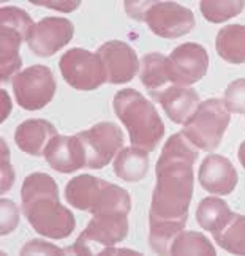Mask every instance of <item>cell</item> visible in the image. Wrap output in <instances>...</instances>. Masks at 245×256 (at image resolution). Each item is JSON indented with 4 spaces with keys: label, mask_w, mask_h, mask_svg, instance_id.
Instances as JSON below:
<instances>
[{
    "label": "cell",
    "mask_w": 245,
    "mask_h": 256,
    "mask_svg": "<svg viewBox=\"0 0 245 256\" xmlns=\"http://www.w3.org/2000/svg\"><path fill=\"white\" fill-rule=\"evenodd\" d=\"M27 42L28 36L19 28L0 24V80L2 82L14 78L22 65L19 48L22 42Z\"/></svg>",
    "instance_id": "obj_17"
},
{
    "label": "cell",
    "mask_w": 245,
    "mask_h": 256,
    "mask_svg": "<svg viewBox=\"0 0 245 256\" xmlns=\"http://www.w3.org/2000/svg\"><path fill=\"white\" fill-rule=\"evenodd\" d=\"M52 72L44 65L26 68L13 78V92L18 104L27 111H36L51 103L56 94Z\"/></svg>",
    "instance_id": "obj_7"
},
{
    "label": "cell",
    "mask_w": 245,
    "mask_h": 256,
    "mask_svg": "<svg viewBox=\"0 0 245 256\" xmlns=\"http://www.w3.org/2000/svg\"><path fill=\"white\" fill-rule=\"evenodd\" d=\"M170 254H209L215 256L214 245L204 234L194 231H182L171 245Z\"/></svg>",
    "instance_id": "obj_24"
},
{
    "label": "cell",
    "mask_w": 245,
    "mask_h": 256,
    "mask_svg": "<svg viewBox=\"0 0 245 256\" xmlns=\"http://www.w3.org/2000/svg\"><path fill=\"white\" fill-rule=\"evenodd\" d=\"M44 158L58 172H73L87 166V155L81 140L74 136H54L44 150Z\"/></svg>",
    "instance_id": "obj_13"
},
{
    "label": "cell",
    "mask_w": 245,
    "mask_h": 256,
    "mask_svg": "<svg viewBox=\"0 0 245 256\" xmlns=\"http://www.w3.org/2000/svg\"><path fill=\"white\" fill-rule=\"evenodd\" d=\"M112 108L130 134L134 147L154 152L164 134V124L156 108L134 88H124L114 96Z\"/></svg>",
    "instance_id": "obj_3"
},
{
    "label": "cell",
    "mask_w": 245,
    "mask_h": 256,
    "mask_svg": "<svg viewBox=\"0 0 245 256\" xmlns=\"http://www.w3.org/2000/svg\"><path fill=\"white\" fill-rule=\"evenodd\" d=\"M230 120L231 116L224 102L209 98L201 102L194 114L184 124L182 134L198 149L214 152L220 146Z\"/></svg>",
    "instance_id": "obj_4"
},
{
    "label": "cell",
    "mask_w": 245,
    "mask_h": 256,
    "mask_svg": "<svg viewBox=\"0 0 245 256\" xmlns=\"http://www.w3.org/2000/svg\"><path fill=\"white\" fill-rule=\"evenodd\" d=\"M0 24H6L22 30L27 36H30L34 30V21L24 10L18 6H2L0 8Z\"/></svg>",
    "instance_id": "obj_26"
},
{
    "label": "cell",
    "mask_w": 245,
    "mask_h": 256,
    "mask_svg": "<svg viewBox=\"0 0 245 256\" xmlns=\"http://www.w3.org/2000/svg\"><path fill=\"white\" fill-rule=\"evenodd\" d=\"M98 254H140L138 252H133V250H125V248H111V247H106L103 250H100Z\"/></svg>",
    "instance_id": "obj_33"
},
{
    "label": "cell",
    "mask_w": 245,
    "mask_h": 256,
    "mask_svg": "<svg viewBox=\"0 0 245 256\" xmlns=\"http://www.w3.org/2000/svg\"><path fill=\"white\" fill-rule=\"evenodd\" d=\"M155 102H158L164 112L174 124H185L198 110L201 103L200 95L193 88L185 87H168L164 92L158 95Z\"/></svg>",
    "instance_id": "obj_16"
},
{
    "label": "cell",
    "mask_w": 245,
    "mask_h": 256,
    "mask_svg": "<svg viewBox=\"0 0 245 256\" xmlns=\"http://www.w3.org/2000/svg\"><path fill=\"white\" fill-rule=\"evenodd\" d=\"M152 5V0L150 2H130L126 0L125 2V12L130 18L133 19H138V21H144V14L147 12V8Z\"/></svg>",
    "instance_id": "obj_32"
},
{
    "label": "cell",
    "mask_w": 245,
    "mask_h": 256,
    "mask_svg": "<svg viewBox=\"0 0 245 256\" xmlns=\"http://www.w3.org/2000/svg\"><path fill=\"white\" fill-rule=\"evenodd\" d=\"M73 34L74 26L66 18H44L35 24L27 44L36 56L49 57L70 43Z\"/></svg>",
    "instance_id": "obj_12"
},
{
    "label": "cell",
    "mask_w": 245,
    "mask_h": 256,
    "mask_svg": "<svg viewBox=\"0 0 245 256\" xmlns=\"http://www.w3.org/2000/svg\"><path fill=\"white\" fill-rule=\"evenodd\" d=\"M21 254H66V252L65 248H58L49 242L34 239V240H28L24 245Z\"/></svg>",
    "instance_id": "obj_29"
},
{
    "label": "cell",
    "mask_w": 245,
    "mask_h": 256,
    "mask_svg": "<svg viewBox=\"0 0 245 256\" xmlns=\"http://www.w3.org/2000/svg\"><path fill=\"white\" fill-rule=\"evenodd\" d=\"M212 238L223 250L232 254H245V216L232 214L222 230L212 232Z\"/></svg>",
    "instance_id": "obj_23"
},
{
    "label": "cell",
    "mask_w": 245,
    "mask_h": 256,
    "mask_svg": "<svg viewBox=\"0 0 245 256\" xmlns=\"http://www.w3.org/2000/svg\"><path fill=\"white\" fill-rule=\"evenodd\" d=\"M32 4L58 10V12H64V13H70L81 5L80 0H72V2H66V0H58V2H56V0H32Z\"/></svg>",
    "instance_id": "obj_31"
},
{
    "label": "cell",
    "mask_w": 245,
    "mask_h": 256,
    "mask_svg": "<svg viewBox=\"0 0 245 256\" xmlns=\"http://www.w3.org/2000/svg\"><path fill=\"white\" fill-rule=\"evenodd\" d=\"M245 6L244 0H202L200 10L209 22H224L228 19L240 14Z\"/></svg>",
    "instance_id": "obj_25"
},
{
    "label": "cell",
    "mask_w": 245,
    "mask_h": 256,
    "mask_svg": "<svg viewBox=\"0 0 245 256\" xmlns=\"http://www.w3.org/2000/svg\"><path fill=\"white\" fill-rule=\"evenodd\" d=\"M215 48L222 58L232 65L245 64V26L232 24L217 34Z\"/></svg>",
    "instance_id": "obj_21"
},
{
    "label": "cell",
    "mask_w": 245,
    "mask_h": 256,
    "mask_svg": "<svg viewBox=\"0 0 245 256\" xmlns=\"http://www.w3.org/2000/svg\"><path fill=\"white\" fill-rule=\"evenodd\" d=\"M106 184V180H102L89 174L78 176L68 182L65 188V198L68 204H72L73 208L92 212Z\"/></svg>",
    "instance_id": "obj_18"
},
{
    "label": "cell",
    "mask_w": 245,
    "mask_h": 256,
    "mask_svg": "<svg viewBox=\"0 0 245 256\" xmlns=\"http://www.w3.org/2000/svg\"><path fill=\"white\" fill-rule=\"evenodd\" d=\"M149 171V152L138 147H125L114 162V174L125 182H140Z\"/></svg>",
    "instance_id": "obj_19"
},
{
    "label": "cell",
    "mask_w": 245,
    "mask_h": 256,
    "mask_svg": "<svg viewBox=\"0 0 245 256\" xmlns=\"http://www.w3.org/2000/svg\"><path fill=\"white\" fill-rule=\"evenodd\" d=\"M54 136H57V128L51 122L30 119L16 128L14 142L24 154L40 156L44 155L46 147Z\"/></svg>",
    "instance_id": "obj_15"
},
{
    "label": "cell",
    "mask_w": 245,
    "mask_h": 256,
    "mask_svg": "<svg viewBox=\"0 0 245 256\" xmlns=\"http://www.w3.org/2000/svg\"><path fill=\"white\" fill-rule=\"evenodd\" d=\"M2 146V185H0V190L2 192H8L12 188V185L14 182V172L10 166V150L8 146L5 144V141L2 140L0 142Z\"/></svg>",
    "instance_id": "obj_30"
},
{
    "label": "cell",
    "mask_w": 245,
    "mask_h": 256,
    "mask_svg": "<svg viewBox=\"0 0 245 256\" xmlns=\"http://www.w3.org/2000/svg\"><path fill=\"white\" fill-rule=\"evenodd\" d=\"M81 140L90 170H102L114 158L124 146V133L112 122H100L76 134Z\"/></svg>",
    "instance_id": "obj_8"
},
{
    "label": "cell",
    "mask_w": 245,
    "mask_h": 256,
    "mask_svg": "<svg viewBox=\"0 0 245 256\" xmlns=\"http://www.w3.org/2000/svg\"><path fill=\"white\" fill-rule=\"evenodd\" d=\"M144 22L162 38H179L194 27V14L190 8L176 2H152L144 14Z\"/></svg>",
    "instance_id": "obj_10"
},
{
    "label": "cell",
    "mask_w": 245,
    "mask_h": 256,
    "mask_svg": "<svg viewBox=\"0 0 245 256\" xmlns=\"http://www.w3.org/2000/svg\"><path fill=\"white\" fill-rule=\"evenodd\" d=\"M198 160L194 147L180 133L164 142L156 160V184L149 210V244L158 254H170L171 245L185 228L193 196V164Z\"/></svg>",
    "instance_id": "obj_1"
},
{
    "label": "cell",
    "mask_w": 245,
    "mask_h": 256,
    "mask_svg": "<svg viewBox=\"0 0 245 256\" xmlns=\"http://www.w3.org/2000/svg\"><path fill=\"white\" fill-rule=\"evenodd\" d=\"M209 68L206 48L198 43H184L166 58V73L170 84L185 87L201 81Z\"/></svg>",
    "instance_id": "obj_9"
},
{
    "label": "cell",
    "mask_w": 245,
    "mask_h": 256,
    "mask_svg": "<svg viewBox=\"0 0 245 256\" xmlns=\"http://www.w3.org/2000/svg\"><path fill=\"white\" fill-rule=\"evenodd\" d=\"M166 56L160 52H150L142 57L141 62V82L147 88L149 95L156 100L162 92L168 88L170 78L166 73Z\"/></svg>",
    "instance_id": "obj_20"
},
{
    "label": "cell",
    "mask_w": 245,
    "mask_h": 256,
    "mask_svg": "<svg viewBox=\"0 0 245 256\" xmlns=\"http://www.w3.org/2000/svg\"><path fill=\"white\" fill-rule=\"evenodd\" d=\"M239 162H240V164L245 168V141L240 144V147H239Z\"/></svg>",
    "instance_id": "obj_34"
},
{
    "label": "cell",
    "mask_w": 245,
    "mask_h": 256,
    "mask_svg": "<svg viewBox=\"0 0 245 256\" xmlns=\"http://www.w3.org/2000/svg\"><path fill=\"white\" fill-rule=\"evenodd\" d=\"M200 184L204 190L214 194H230L236 188L239 176L232 163L223 155L212 154L202 160L198 172Z\"/></svg>",
    "instance_id": "obj_14"
},
{
    "label": "cell",
    "mask_w": 245,
    "mask_h": 256,
    "mask_svg": "<svg viewBox=\"0 0 245 256\" xmlns=\"http://www.w3.org/2000/svg\"><path fill=\"white\" fill-rule=\"evenodd\" d=\"M0 210H2V223H0V234L5 236L16 230L19 224V210L12 200H0Z\"/></svg>",
    "instance_id": "obj_28"
},
{
    "label": "cell",
    "mask_w": 245,
    "mask_h": 256,
    "mask_svg": "<svg viewBox=\"0 0 245 256\" xmlns=\"http://www.w3.org/2000/svg\"><path fill=\"white\" fill-rule=\"evenodd\" d=\"M98 57L102 58L106 81L111 84H124L132 81L138 73L140 60L134 49L125 42L111 40L102 44L96 51Z\"/></svg>",
    "instance_id": "obj_11"
},
{
    "label": "cell",
    "mask_w": 245,
    "mask_h": 256,
    "mask_svg": "<svg viewBox=\"0 0 245 256\" xmlns=\"http://www.w3.org/2000/svg\"><path fill=\"white\" fill-rule=\"evenodd\" d=\"M22 212L32 228L49 239H65L76 226L74 215L58 201L57 184L49 174L34 172L21 188Z\"/></svg>",
    "instance_id": "obj_2"
},
{
    "label": "cell",
    "mask_w": 245,
    "mask_h": 256,
    "mask_svg": "<svg viewBox=\"0 0 245 256\" xmlns=\"http://www.w3.org/2000/svg\"><path fill=\"white\" fill-rule=\"evenodd\" d=\"M126 234H128V215H94L74 245L65 248V252L73 254H94V245H100L102 250L112 247L122 242Z\"/></svg>",
    "instance_id": "obj_5"
},
{
    "label": "cell",
    "mask_w": 245,
    "mask_h": 256,
    "mask_svg": "<svg viewBox=\"0 0 245 256\" xmlns=\"http://www.w3.org/2000/svg\"><path fill=\"white\" fill-rule=\"evenodd\" d=\"M234 212L230 210L228 204L220 198H204L196 209V220L202 230L217 232L228 223Z\"/></svg>",
    "instance_id": "obj_22"
},
{
    "label": "cell",
    "mask_w": 245,
    "mask_h": 256,
    "mask_svg": "<svg viewBox=\"0 0 245 256\" xmlns=\"http://www.w3.org/2000/svg\"><path fill=\"white\" fill-rule=\"evenodd\" d=\"M224 104L228 111L234 114H244L245 112V80L232 81L228 88L224 90Z\"/></svg>",
    "instance_id": "obj_27"
},
{
    "label": "cell",
    "mask_w": 245,
    "mask_h": 256,
    "mask_svg": "<svg viewBox=\"0 0 245 256\" xmlns=\"http://www.w3.org/2000/svg\"><path fill=\"white\" fill-rule=\"evenodd\" d=\"M60 73L65 82L76 90H95L106 82V72L102 58L87 49L73 48L60 57Z\"/></svg>",
    "instance_id": "obj_6"
}]
</instances>
